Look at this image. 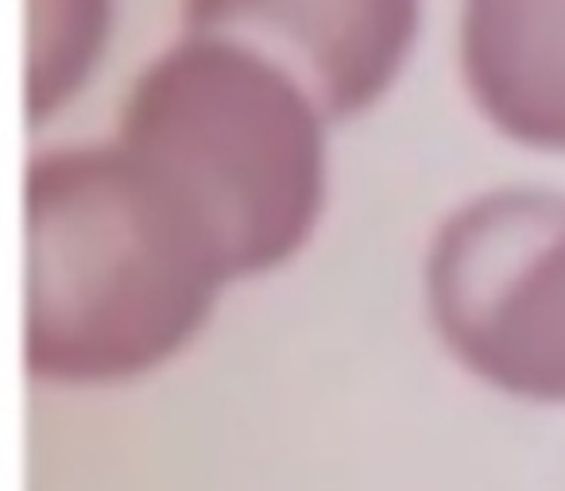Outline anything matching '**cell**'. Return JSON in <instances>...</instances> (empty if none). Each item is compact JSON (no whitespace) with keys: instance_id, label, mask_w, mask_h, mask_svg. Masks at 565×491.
Returning a JSON list of instances; mask_svg holds the SVG:
<instances>
[{"instance_id":"1","label":"cell","mask_w":565,"mask_h":491,"mask_svg":"<svg viewBox=\"0 0 565 491\" xmlns=\"http://www.w3.org/2000/svg\"><path fill=\"white\" fill-rule=\"evenodd\" d=\"M24 367L47 383H120L159 367L228 282L217 241L143 159L40 156L24 174Z\"/></svg>"},{"instance_id":"2","label":"cell","mask_w":565,"mask_h":491,"mask_svg":"<svg viewBox=\"0 0 565 491\" xmlns=\"http://www.w3.org/2000/svg\"><path fill=\"white\" fill-rule=\"evenodd\" d=\"M322 125L256 51L186 35L136 78L117 143L179 190L241 279L307 244L326 198Z\"/></svg>"},{"instance_id":"3","label":"cell","mask_w":565,"mask_h":491,"mask_svg":"<svg viewBox=\"0 0 565 491\" xmlns=\"http://www.w3.org/2000/svg\"><path fill=\"white\" fill-rule=\"evenodd\" d=\"M426 302L472 375L565 403V194L495 190L449 213L426 256Z\"/></svg>"},{"instance_id":"4","label":"cell","mask_w":565,"mask_h":491,"mask_svg":"<svg viewBox=\"0 0 565 491\" xmlns=\"http://www.w3.org/2000/svg\"><path fill=\"white\" fill-rule=\"evenodd\" d=\"M182 28L279 66L322 120L384 97L418 32V0H182Z\"/></svg>"},{"instance_id":"5","label":"cell","mask_w":565,"mask_h":491,"mask_svg":"<svg viewBox=\"0 0 565 491\" xmlns=\"http://www.w3.org/2000/svg\"><path fill=\"white\" fill-rule=\"evenodd\" d=\"M461 63L472 102L503 136L565 151V0H469Z\"/></svg>"},{"instance_id":"6","label":"cell","mask_w":565,"mask_h":491,"mask_svg":"<svg viewBox=\"0 0 565 491\" xmlns=\"http://www.w3.org/2000/svg\"><path fill=\"white\" fill-rule=\"evenodd\" d=\"M109 0H32L28 120H43L86 82L105 43Z\"/></svg>"}]
</instances>
